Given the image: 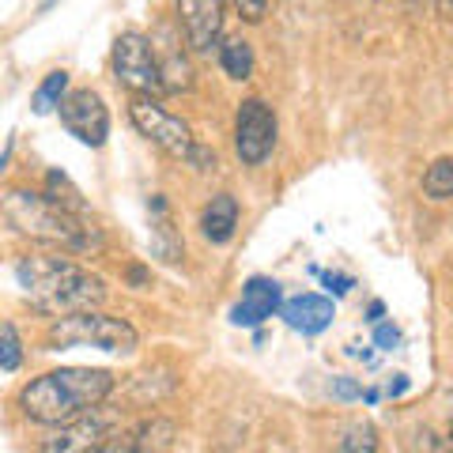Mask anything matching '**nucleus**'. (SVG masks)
<instances>
[{
    "label": "nucleus",
    "instance_id": "1",
    "mask_svg": "<svg viewBox=\"0 0 453 453\" xmlns=\"http://www.w3.org/2000/svg\"><path fill=\"white\" fill-rule=\"evenodd\" d=\"M12 276H16L23 299L42 318L88 314L106 299L103 276H95L73 257H61V253H27L12 265Z\"/></svg>",
    "mask_w": 453,
    "mask_h": 453
},
{
    "label": "nucleus",
    "instance_id": "2",
    "mask_svg": "<svg viewBox=\"0 0 453 453\" xmlns=\"http://www.w3.org/2000/svg\"><path fill=\"white\" fill-rule=\"evenodd\" d=\"M113 386H118V378L103 366H57V371L27 381L16 404L23 419L42 423V427H61V423H73L103 408Z\"/></svg>",
    "mask_w": 453,
    "mask_h": 453
},
{
    "label": "nucleus",
    "instance_id": "3",
    "mask_svg": "<svg viewBox=\"0 0 453 453\" xmlns=\"http://www.w3.org/2000/svg\"><path fill=\"white\" fill-rule=\"evenodd\" d=\"M0 211H4V223L12 231L31 238V242H46V246H61V250H76V253L103 242V238H98V226L91 219L73 216V211L57 204L50 193L27 189V186L4 189Z\"/></svg>",
    "mask_w": 453,
    "mask_h": 453
},
{
    "label": "nucleus",
    "instance_id": "4",
    "mask_svg": "<svg viewBox=\"0 0 453 453\" xmlns=\"http://www.w3.org/2000/svg\"><path fill=\"white\" fill-rule=\"evenodd\" d=\"M73 348H95V351H113V356H133L140 348V333L125 318L113 314H73L57 318L46 329V351H73Z\"/></svg>",
    "mask_w": 453,
    "mask_h": 453
},
{
    "label": "nucleus",
    "instance_id": "5",
    "mask_svg": "<svg viewBox=\"0 0 453 453\" xmlns=\"http://www.w3.org/2000/svg\"><path fill=\"white\" fill-rule=\"evenodd\" d=\"M110 68H113V80L133 98H163L166 95L159 50H155V42L144 31H121L113 38Z\"/></svg>",
    "mask_w": 453,
    "mask_h": 453
},
{
    "label": "nucleus",
    "instance_id": "6",
    "mask_svg": "<svg viewBox=\"0 0 453 453\" xmlns=\"http://www.w3.org/2000/svg\"><path fill=\"white\" fill-rule=\"evenodd\" d=\"M129 121L136 125V133L148 140L151 148H159L166 159L193 166L201 140L193 136L189 121H181L178 113H170L159 98H133L129 103Z\"/></svg>",
    "mask_w": 453,
    "mask_h": 453
},
{
    "label": "nucleus",
    "instance_id": "7",
    "mask_svg": "<svg viewBox=\"0 0 453 453\" xmlns=\"http://www.w3.org/2000/svg\"><path fill=\"white\" fill-rule=\"evenodd\" d=\"M280 118L265 98H242L234 110V155L242 166H261L276 151Z\"/></svg>",
    "mask_w": 453,
    "mask_h": 453
},
{
    "label": "nucleus",
    "instance_id": "8",
    "mask_svg": "<svg viewBox=\"0 0 453 453\" xmlns=\"http://www.w3.org/2000/svg\"><path fill=\"white\" fill-rule=\"evenodd\" d=\"M174 8H178V31L186 38L189 53H196V57L219 53L226 0H174Z\"/></svg>",
    "mask_w": 453,
    "mask_h": 453
},
{
    "label": "nucleus",
    "instance_id": "9",
    "mask_svg": "<svg viewBox=\"0 0 453 453\" xmlns=\"http://www.w3.org/2000/svg\"><path fill=\"white\" fill-rule=\"evenodd\" d=\"M57 113H61V125L68 129V136H76L83 148H103L110 140V110L98 91L73 88Z\"/></svg>",
    "mask_w": 453,
    "mask_h": 453
},
{
    "label": "nucleus",
    "instance_id": "10",
    "mask_svg": "<svg viewBox=\"0 0 453 453\" xmlns=\"http://www.w3.org/2000/svg\"><path fill=\"white\" fill-rule=\"evenodd\" d=\"M110 434H113V412H106V404H103L73 423L50 427V434L42 438L35 453H95Z\"/></svg>",
    "mask_w": 453,
    "mask_h": 453
},
{
    "label": "nucleus",
    "instance_id": "11",
    "mask_svg": "<svg viewBox=\"0 0 453 453\" xmlns=\"http://www.w3.org/2000/svg\"><path fill=\"white\" fill-rule=\"evenodd\" d=\"M280 310H283L280 283L268 280V276H250L246 288H242V299H238L231 310V321L242 325V329H257V325H265L273 314H280Z\"/></svg>",
    "mask_w": 453,
    "mask_h": 453
},
{
    "label": "nucleus",
    "instance_id": "12",
    "mask_svg": "<svg viewBox=\"0 0 453 453\" xmlns=\"http://www.w3.org/2000/svg\"><path fill=\"white\" fill-rule=\"evenodd\" d=\"M280 318L288 321V329H295V333H303V336H318V333H325V329L333 325L336 306H333L329 295L303 291V295H295V299H283Z\"/></svg>",
    "mask_w": 453,
    "mask_h": 453
},
{
    "label": "nucleus",
    "instance_id": "13",
    "mask_svg": "<svg viewBox=\"0 0 453 453\" xmlns=\"http://www.w3.org/2000/svg\"><path fill=\"white\" fill-rule=\"evenodd\" d=\"M155 50H159V65H163V80H166V95H181L193 88V65H189V46H181V31L174 35V27L163 23L159 38H151Z\"/></svg>",
    "mask_w": 453,
    "mask_h": 453
},
{
    "label": "nucleus",
    "instance_id": "14",
    "mask_svg": "<svg viewBox=\"0 0 453 453\" xmlns=\"http://www.w3.org/2000/svg\"><path fill=\"white\" fill-rule=\"evenodd\" d=\"M238 231V201L231 193H216L201 211V234L211 246H226Z\"/></svg>",
    "mask_w": 453,
    "mask_h": 453
},
{
    "label": "nucleus",
    "instance_id": "15",
    "mask_svg": "<svg viewBox=\"0 0 453 453\" xmlns=\"http://www.w3.org/2000/svg\"><path fill=\"white\" fill-rule=\"evenodd\" d=\"M151 250L170 265H178L181 257H186V246H181V238L174 234V219H170V208H166L163 193L151 196Z\"/></svg>",
    "mask_w": 453,
    "mask_h": 453
},
{
    "label": "nucleus",
    "instance_id": "16",
    "mask_svg": "<svg viewBox=\"0 0 453 453\" xmlns=\"http://www.w3.org/2000/svg\"><path fill=\"white\" fill-rule=\"evenodd\" d=\"M219 68L231 80H250L253 76V68H257V57H253V46L246 38H223V46H219Z\"/></svg>",
    "mask_w": 453,
    "mask_h": 453
},
{
    "label": "nucleus",
    "instance_id": "17",
    "mask_svg": "<svg viewBox=\"0 0 453 453\" xmlns=\"http://www.w3.org/2000/svg\"><path fill=\"white\" fill-rule=\"evenodd\" d=\"M68 73L65 68H53V73H46L42 76V83L35 88V95H31V110L35 113H53V110H61V103L68 98Z\"/></svg>",
    "mask_w": 453,
    "mask_h": 453
},
{
    "label": "nucleus",
    "instance_id": "18",
    "mask_svg": "<svg viewBox=\"0 0 453 453\" xmlns=\"http://www.w3.org/2000/svg\"><path fill=\"white\" fill-rule=\"evenodd\" d=\"M133 434H136L140 453H166V446L178 438V423L174 419H163V416H151V419L140 423Z\"/></svg>",
    "mask_w": 453,
    "mask_h": 453
},
{
    "label": "nucleus",
    "instance_id": "19",
    "mask_svg": "<svg viewBox=\"0 0 453 453\" xmlns=\"http://www.w3.org/2000/svg\"><path fill=\"white\" fill-rule=\"evenodd\" d=\"M333 453H378V431H374V423H366V419L348 423V427L340 431Z\"/></svg>",
    "mask_w": 453,
    "mask_h": 453
},
{
    "label": "nucleus",
    "instance_id": "20",
    "mask_svg": "<svg viewBox=\"0 0 453 453\" xmlns=\"http://www.w3.org/2000/svg\"><path fill=\"white\" fill-rule=\"evenodd\" d=\"M46 193H50V196H53V201L61 204V208L73 211V216H80V219H91V208L83 204L80 189H76L73 181H68V178L61 174V170H50V174H46Z\"/></svg>",
    "mask_w": 453,
    "mask_h": 453
},
{
    "label": "nucleus",
    "instance_id": "21",
    "mask_svg": "<svg viewBox=\"0 0 453 453\" xmlns=\"http://www.w3.org/2000/svg\"><path fill=\"white\" fill-rule=\"evenodd\" d=\"M423 196L427 201H453V159H434L423 170Z\"/></svg>",
    "mask_w": 453,
    "mask_h": 453
},
{
    "label": "nucleus",
    "instance_id": "22",
    "mask_svg": "<svg viewBox=\"0 0 453 453\" xmlns=\"http://www.w3.org/2000/svg\"><path fill=\"white\" fill-rule=\"evenodd\" d=\"M19 363H23V340L16 333V325L4 321V325H0V371L16 374Z\"/></svg>",
    "mask_w": 453,
    "mask_h": 453
},
{
    "label": "nucleus",
    "instance_id": "23",
    "mask_svg": "<svg viewBox=\"0 0 453 453\" xmlns=\"http://www.w3.org/2000/svg\"><path fill=\"white\" fill-rule=\"evenodd\" d=\"M95 453H140V446H136V434H133V431H125V434L113 431Z\"/></svg>",
    "mask_w": 453,
    "mask_h": 453
},
{
    "label": "nucleus",
    "instance_id": "24",
    "mask_svg": "<svg viewBox=\"0 0 453 453\" xmlns=\"http://www.w3.org/2000/svg\"><path fill=\"white\" fill-rule=\"evenodd\" d=\"M333 396H336V401H359V396H366V393H363V386L356 378L340 374V378H333Z\"/></svg>",
    "mask_w": 453,
    "mask_h": 453
},
{
    "label": "nucleus",
    "instance_id": "25",
    "mask_svg": "<svg viewBox=\"0 0 453 453\" xmlns=\"http://www.w3.org/2000/svg\"><path fill=\"white\" fill-rule=\"evenodd\" d=\"M234 12L242 16L246 23H261L265 19V12H268V0H231Z\"/></svg>",
    "mask_w": 453,
    "mask_h": 453
},
{
    "label": "nucleus",
    "instance_id": "26",
    "mask_svg": "<svg viewBox=\"0 0 453 453\" xmlns=\"http://www.w3.org/2000/svg\"><path fill=\"white\" fill-rule=\"evenodd\" d=\"M321 283H325V291H329L333 299H340V295H348L351 288H356V280L344 276V273H325V276H321Z\"/></svg>",
    "mask_w": 453,
    "mask_h": 453
},
{
    "label": "nucleus",
    "instance_id": "27",
    "mask_svg": "<svg viewBox=\"0 0 453 453\" xmlns=\"http://www.w3.org/2000/svg\"><path fill=\"white\" fill-rule=\"evenodd\" d=\"M374 344H378L381 351H393L396 344H401V333H396L393 325H378V329H374Z\"/></svg>",
    "mask_w": 453,
    "mask_h": 453
},
{
    "label": "nucleus",
    "instance_id": "28",
    "mask_svg": "<svg viewBox=\"0 0 453 453\" xmlns=\"http://www.w3.org/2000/svg\"><path fill=\"white\" fill-rule=\"evenodd\" d=\"M404 389H408V378H404V374H396V381L389 386V396H401Z\"/></svg>",
    "mask_w": 453,
    "mask_h": 453
},
{
    "label": "nucleus",
    "instance_id": "29",
    "mask_svg": "<svg viewBox=\"0 0 453 453\" xmlns=\"http://www.w3.org/2000/svg\"><path fill=\"white\" fill-rule=\"evenodd\" d=\"M381 314H386V306H381V303H371V321H381Z\"/></svg>",
    "mask_w": 453,
    "mask_h": 453
},
{
    "label": "nucleus",
    "instance_id": "30",
    "mask_svg": "<svg viewBox=\"0 0 453 453\" xmlns=\"http://www.w3.org/2000/svg\"><path fill=\"white\" fill-rule=\"evenodd\" d=\"M449 446H453V419H449Z\"/></svg>",
    "mask_w": 453,
    "mask_h": 453
}]
</instances>
